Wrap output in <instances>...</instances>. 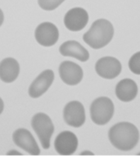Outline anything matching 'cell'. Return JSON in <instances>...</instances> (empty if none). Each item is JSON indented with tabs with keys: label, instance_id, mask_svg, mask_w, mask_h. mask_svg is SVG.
Returning <instances> with one entry per match:
<instances>
[{
	"label": "cell",
	"instance_id": "obj_1",
	"mask_svg": "<svg viewBox=\"0 0 140 159\" xmlns=\"http://www.w3.org/2000/svg\"><path fill=\"white\" fill-rule=\"evenodd\" d=\"M109 139L113 146L119 151L129 152L138 143L139 132L133 123L123 121L110 128Z\"/></svg>",
	"mask_w": 140,
	"mask_h": 159
},
{
	"label": "cell",
	"instance_id": "obj_2",
	"mask_svg": "<svg viewBox=\"0 0 140 159\" xmlns=\"http://www.w3.org/2000/svg\"><path fill=\"white\" fill-rule=\"evenodd\" d=\"M114 33V27L110 21L106 19H98L83 35V40L93 49L103 48L112 40Z\"/></svg>",
	"mask_w": 140,
	"mask_h": 159
},
{
	"label": "cell",
	"instance_id": "obj_3",
	"mask_svg": "<svg viewBox=\"0 0 140 159\" xmlns=\"http://www.w3.org/2000/svg\"><path fill=\"white\" fill-rule=\"evenodd\" d=\"M31 125L39 139L43 148L44 150L50 148L51 136L55 130L54 125L50 116L41 112L37 113L32 118Z\"/></svg>",
	"mask_w": 140,
	"mask_h": 159
},
{
	"label": "cell",
	"instance_id": "obj_4",
	"mask_svg": "<svg viewBox=\"0 0 140 159\" xmlns=\"http://www.w3.org/2000/svg\"><path fill=\"white\" fill-rule=\"evenodd\" d=\"M115 106L108 97H99L91 104L90 113L92 121L97 125H105L112 119Z\"/></svg>",
	"mask_w": 140,
	"mask_h": 159
},
{
	"label": "cell",
	"instance_id": "obj_5",
	"mask_svg": "<svg viewBox=\"0 0 140 159\" xmlns=\"http://www.w3.org/2000/svg\"><path fill=\"white\" fill-rule=\"evenodd\" d=\"M65 122L73 128H80L85 121L84 105L79 101H71L65 105L63 110Z\"/></svg>",
	"mask_w": 140,
	"mask_h": 159
},
{
	"label": "cell",
	"instance_id": "obj_6",
	"mask_svg": "<svg viewBox=\"0 0 140 159\" xmlns=\"http://www.w3.org/2000/svg\"><path fill=\"white\" fill-rule=\"evenodd\" d=\"M36 41L44 47H51L56 44L59 39V31L56 26L51 22H42L35 29Z\"/></svg>",
	"mask_w": 140,
	"mask_h": 159
},
{
	"label": "cell",
	"instance_id": "obj_7",
	"mask_svg": "<svg viewBox=\"0 0 140 159\" xmlns=\"http://www.w3.org/2000/svg\"><path fill=\"white\" fill-rule=\"evenodd\" d=\"M122 66L119 60L113 57H104L96 62L95 70L100 77L112 80L119 75Z\"/></svg>",
	"mask_w": 140,
	"mask_h": 159
},
{
	"label": "cell",
	"instance_id": "obj_8",
	"mask_svg": "<svg viewBox=\"0 0 140 159\" xmlns=\"http://www.w3.org/2000/svg\"><path fill=\"white\" fill-rule=\"evenodd\" d=\"M14 143L28 154L32 156H38L40 149L35 139L26 128H19L13 133L12 135Z\"/></svg>",
	"mask_w": 140,
	"mask_h": 159
},
{
	"label": "cell",
	"instance_id": "obj_9",
	"mask_svg": "<svg viewBox=\"0 0 140 159\" xmlns=\"http://www.w3.org/2000/svg\"><path fill=\"white\" fill-rule=\"evenodd\" d=\"M78 138L70 131L61 132L55 139V150L59 155H73L78 148Z\"/></svg>",
	"mask_w": 140,
	"mask_h": 159
},
{
	"label": "cell",
	"instance_id": "obj_10",
	"mask_svg": "<svg viewBox=\"0 0 140 159\" xmlns=\"http://www.w3.org/2000/svg\"><path fill=\"white\" fill-rule=\"evenodd\" d=\"M89 15L83 8L75 7L66 13L64 16V25L68 30L72 32H79L87 25Z\"/></svg>",
	"mask_w": 140,
	"mask_h": 159
},
{
	"label": "cell",
	"instance_id": "obj_11",
	"mask_svg": "<svg viewBox=\"0 0 140 159\" xmlns=\"http://www.w3.org/2000/svg\"><path fill=\"white\" fill-rule=\"evenodd\" d=\"M83 75L81 67L71 61H64L59 66V75L61 80L69 86H75L80 83Z\"/></svg>",
	"mask_w": 140,
	"mask_h": 159
},
{
	"label": "cell",
	"instance_id": "obj_12",
	"mask_svg": "<svg viewBox=\"0 0 140 159\" xmlns=\"http://www.w3.org/2000/svg\"><path fill=\"white\" fill-rule=\"evenodd\" d=\"M55 75L51 69H46L38 75L28 89V94L33 98H38L45 93L54 81Z\"/></svg>",
	"mask_w": 140,
	"mask_h": 159
},
{
	"label": "cell",
	"instance_id": "obj_13",
	"mask_svg": "<svg viewBox=\"0 0 140 159\" xmlns=\"http://www.w3.org/2000/svg\"><path fill=\"white\" fill-rule=\"evenodd\" d=\"M59 52L64 57H71L78 59L80 62H86L90 58V54L86 49L79 42L68 40L61 44Z\"/></svg>",
	"mask_w": 140,
	"mask_h": 159
},
{
	"label": "cell",
	"instance_id": "obj_14",
	"mask_svg": "<svg viewBox=\"0 0 140 159\" xmlns=\"http://www.w3.org/2000/svg\"><path fill=\"white\" fill-rule=\"evenodd\" d=\"M138 92V88L136 82L132 79H123L116 85V97L125 103L133 100L137 97Z\"/></svg>",
	"mask_w": 140,
	"mask_h": 159
},
{
	"label": "cell",
	"instance_id": "obj_15",
	"mask_svg": "<svg viewBox=\"0 0 140 159\" xmlns=\"http://www.w3.org/2000/svg\"><path fill=\"white\" fill-rule=\"evenodd\" d=\"M20 73V65L16 60L7 57L0 62V80L5 83H11L17 79Z\"/></svg>",
	"mask_w": 140,
	"mask_h": 159
},
{
	"label": "cell",
	"instance_id": "obj_16",
	"mask_svg": "<svg viewBox=\"0 0 140 159\" xmlns=\"http://www.w3.org/2000/svg\"><path fill=\"white\" fill-rule=\"evenodd\" d=\"M65 0H38V4L44 11H54L61 5Z\"/></svg>",
	"mask_w": 140,
	"mask_h": 159
},
{
	"label": "cell",
	"instance_id": "obj_17",
	"mask_svg": "<svg viewBox=\"0 0 140 159\" xmlns=\"http://www.w3.org/2000/svg\"><path fill=\"white\" fill-rule=\"evenodd\" d=\"M130 70L138 75H140V52H136L132 56L128 62Z\"/></svg>",
	"mask_w": 140,
	"mask_h": 159
},
{
	"label": "cell",
	"instance_id": "obj_18",
	"mask_svg": "<svg viewBox=\"0 0 140 159\" xmlns=\"http://www.w3.org/2000/svg\"><path fill=\"white\" fill-rule=\"evenodd\" d=\"M3 19H4V16H3V11H2V10H1V9H0V27H1V26H2V24H3Z\"/></svg>",
	"mask_w": 140,
	"mask_h": 159
},
{
	"label": "cell",
	"instance_id": "obj_19",
	"mask_svg": "<svg viewBox=\"0 0 140 159\" xmlns=\"http://www.w3.org/2000/svg\"><path fill=\"white\" fill-rule=\"evenodd\" d=\"M7 155H19V156H20L21 155V153H20V152H16V151L12 150V151H10V152H8V153H7Z\"/></svg>",
	"mask_w": 140,
	"mask_h": 159
},
{
	"label": "cell",
	"instance_id": "obj_20",
	"mask_svg": "<svg viewBox=\"0 0 140 159\" xmlns=\"http://www.w3.org/2000/svg\"><path fill=\"white\" fill-rule=\"evenodd\" d=\"M3 107H4V104H3V101L2 100V98H0V115L2 114V112H3Z\"/></svg>",
	"mask_w": 140,
	"mask_h": 159
},
{
	"label": "cell",
	"instance_id": "obj_21",
	"mask_svg": "<svg viewBox=\"0 0 140 159\" xmlns=\"http://www.w3.org/2000/svg\"><path fill=\"white\" fill-rule=\"evenodd\" d=\"M80 155H93V153L91 152H82V153H80Z\"/></svg>",
	"mask_w": 140,
	"mask_h": 159
},
{
	"label": "cell",
	"instance_id": "obj_22",
	"mask_svg": "<svg viewBox=\"0 0 140 159\" xmlns=\"http://www.w3.org/2000/svg\"><path fill=\"white\" fill-rule=\"evenodd\" d=\"M138 155H139V156H140V152H139V153H138Z\"/></svg>",
	"mask_w": 140,
	"mask_h": 159
}]
</instances>
